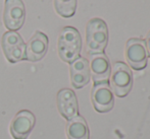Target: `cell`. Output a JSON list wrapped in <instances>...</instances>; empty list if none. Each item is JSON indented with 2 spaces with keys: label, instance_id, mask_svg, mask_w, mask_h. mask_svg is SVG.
Wrapping results in <instances>:
<instances>
[{
  "label": "cell",
  "instance_id": "cell-1",
  "mask_svg": "<svg viewBox=\"0 0 150 139\" xmlns=\"http://www.w3.org/2000/svg\"><path fill=\"white\" fill-rule=\"evenodd\" d=\"M58 54L62 61L71 63L80 57L82 39L78 29L73 27H65L61 29L57 41Z\"/></svg>",
  "mask_w": 150,
  "mask_h": 139
},
{
  "label": "cell",
  "instance_id": "cell-2",
  "mask_svg": "<svg viewBox=\"0 0 150 139\" xmlns=\"http://www.w3.org/2000/svg\"><path fill=\"white\" fill-rule=\"evenodd\" d=\"M108 41V29L104 20L101 18H92L86 27V43L87 50L92 54L103 53Z\"/></svg>",
  "mask_w": 150,
  "mask_h": 139
},
{
  "label": "cell",
  "instance_id": "cell-3",
  "mask_svg": "<svg viewBox=\"0 0 150 139\" xmlns=\"http://www.w3.org/2000/svg\"><path fill=\"white\" fill-rule=\"evenodd\" d=\"M110 84L113 92L119 98H124L130 92L133 84V75L128 65L122 62H117L113 64Z\"/></svg>",
  "mask_w": 150,
  "mask_h": 139
},
{
  "label": "cell",
  "instance_id": "cell-4",
  "mask_svg": "<svg viewBox=\"0 0 150 139\" xmlns=\"http://www.w3.org/2000/svg\"><path fill=\"white\" fill-rule=\"evenodd\" d=\"M1 46L4 55L9 62L16 63L26 59V44L16 31H6L2 37Z\"/></svg>",
  "mask_w": 150,
  "mask_h": 139
},
{
  "label": "cell",
  "instance_id": "cell-5",
  "mask_svg": "<svg viewBox=\"0 0 150 139\" xmlns=\"http://www.w3.org/2000/svg\"><path fill=\"white\" fill-rule=\"evenodd\" d=\"M125 56L128 64L135 70H142L147 65V53L145 41L138 38H132L126 44Z\"/></svg>",
  "mask_w": 150,
  "mask_h": 139
},
{
  "label": "cell",
  "instance_id": "cell-6",
  "mask_svg": "<svg viewBox=\"0 0 150 139\" xmlns=\"http://www.w3.org/2000/svg\"><path fill=\"white\" fill-rule=\"evenodd\" d=\"M26 17V9L22 0H5L3 20L9 31H18L23 27Z\"/></svg>",
  "mask_w": 150,
  "mask_h": 139
},
{
  "label": "cell",
  "instance_id": "cell-7",
  "mask_svg": "<svg viewBox=\"0 0 150 139\" xmlns=\"http://www.w3.org/2000/svg\"><path fill=\"white\" fill-rule=\"evenodd\" d=\"M35 116L30 111H20L10 124V133L14 139H27L35 126Z\"/></svg>",
  "mask_w": 150,
  "mask_h": 139
},
{
  "label": "cell",
  "instance_id": "cell-8",
  "mask_svg": "<svg viewBox=\"0 0 150 139\" xmlns=\"http://www.w3.org/2000/svg\"><path fill=\"white\" fill-rule=\"evenodd\" d=\"M91 100L95 110L99 113H106L113 107V94L107 82L94 83L91 92Z\"/></svg>",
  "mask_w": 150,
  "mask_h": 139
},
{
  "label": "cell",
  "instance_id": "cell-9",
  "mask_svg": "<svg viewBox=\"0 0 150 139\" xmlns=\"http://www.w3.org/2000/svg\"><path fill=\"white\" fill-rule=\"evenodd\" d=\"M89 67L94 83L107 82L110 75V63L104 53L92 54L90 56Z\"/></svg>",
  "mask_w": 150,
  "mask_h": 139
},
{
  "label": "cell",
  "instance_id": "cell-10",
  "mask_svg": "<svg viewBox=\"0 0 150 139\" xmlns=\"http://www.w3.org/2000/svg\"><path fill=\"white\" fill-rule=\"evenodd\" d=\"M48 49V38L45 34L37 31L26 45V59L37 62L45 56Z\"/></svg>",
  "mask_w": 150,
  "mask_h": 139
},
{
  "label": "cell",
  "instance_id": "cell-11",
  "mask_svg": "<svg viewBox=\"0 0 150 139\" xmlns=\"http://www.w3.org/2000/svg\"><path fill=\"white\" fill-rule=\"evenodd\" d=\"M57 108L60 115L67 120L78 116V101L75 92L69 88H63L57 94Z\"/></svg>",
  "mask_w": 150,
  "mask_h": 139
},
{
  "label": "cell",
  "instance_id": "cell-12",
  "mask_svg": "<svg viewBox=\"0 0 150 139\" xmlns=\"http://www.w3.org/2000/svg\"><path fill=\"white\" fill-rule=\"evenodd\" d=\"M71 84L75 88H82L90 81V67L87 59L79 57L69 66Z\"/></svg>",
  "mask_w": 150,
  "mask_h": 139
},
{
  "label": "cell",
  "instance_id": "cell-13",
  "mask_svg": "<svg viewBox=\"0 0 150 139\" xmlns=\"http://www.w3.org/2000/svg\"><path fill=\"white\" fill-rule=\"evenodd\" d=\"M67 135L69 139H89V128L85 119L81 116L69 120L67 124Z\"/></svg>",
  "mask_w": 150,
  "mask_h": 139
},
{
  "label": "cell",
  "instance_id": "cell-14",
  "mask_svg": "<svg viewBox=\"0 0 150 139\" xmlns=\"http://www.w3.org/2000/svg\"><path fill=\"white\" fill-rule=\"evenodd\" d=\"M55 10L62 17H71L75 14L77 0H54Z\"/></svg>",
  "mask_w": 150,
  "mask_h": 139
},
{
  "label": "cell",
  "instance_id": "cell-15",
  "mask_svg": "<svg viewBox=\"0 0 150 139\" xmlns=\"http://www.w3.org/2000/svg\"><path fill=\"white\" fill-rule=\"evenodd\" d=\"M145 45H146V49H147V53L150 56V31H148L146 36V40H145Z\"/></svg>",
  "mask_w": 150,
  "mask_h": 139
}]
</instances>
